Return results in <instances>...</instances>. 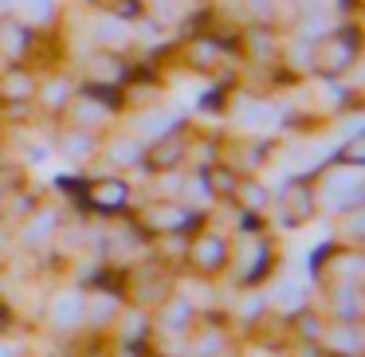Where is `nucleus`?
Listing matches in <instances>:
<instances>
[{
  "label": "nucleus",
  "instance_id": "20e7f679",
  "mask_svg": "<svg viewBox=\"0 0 365 357\" xmlns=\"http://www.w3.org/2000/svg\"><path fill=\"white\" fill-rule=\"evenodd\" d=\"M83 314H87V306H83L79 294H59L51 302V322L56 326H75V322H83Z\"/></svg>",
  "mask_w": 365,
  "mask_h": 357
},
{
  "label": "nucleus",
  "instance_id": "4be33fe9",
  "mask_svg": "<svg viewBox=\"0 0 365 357\" xmlns=\"http://www.w3.org/2000/svg\"><path fill=\"white\" fill-rule=\"evenodd\" d=\"M0 357H12V353H9V349H0Z\"/></svg>",
  "mask_w": 365,
  "mask_h": 357
},
{
  "label": "nucleus",
  "instance_id": "1a4fd4ad",
  "mask_svg": "<svg viewBox=\"0 0 365 357\" xmlns=\"http://www.w3.org/2000/svg\"><path fill=\"white\" fill-rule=\"evenodd\" d=\"M51 232H56V216L48 212V216H40V220H36L32 228L24 232V244H40V239H48V236H51Z\"/></svg>",
  "mask_w": 365,
  "mask_h": 357
},
{
  "label": "nucleus",
  "instance_id": "412c9836",
  "mask_svg": "<svg viewBox=\"0 0 365 357\" xmlns=\"http://www.w3.org/2000/svg\"><path fill=\"white\" fill-rule=\"evenodd\" d=\"M63 95H67V90H63V83H59L56 90H48V103H63Z\"/></svg>",
  "mask_w": 365,
  "mask_h": 357
},
{
  "label": "nucleus",
  "instance_id": "423d86ee",
  "mask_svg": "<svg viewBox=\"0 0 365 357\" xmlns=\"http://www.w3.org/2000/svg\"><path fill=\"white\" fill-rule=\"evenodd\" d=\"M20 9H24V16L32 20V24H48V20L56 16V4H51V0H20Z\"/></svg>",
  "mask_w": 365,
  "mask_h": 357
},
{
  "label": "nucleus",
  "instance_id": "7ed1b4c3",
  "mask_svg": "<svg viewBox=\"0 0 365 357\" xmlns=\"http://www.w3.org/2000/svg\"><path fill=\"white\" fill-rule=\"evenodd\" d=\"M354 205H361V185H357V177L349 173V177H334L330 181V208H354Z\"/></svg>",
  "mask_w": 365,
  "mask_h": 357
},
{
  "label": "nucleus",
  "instance_id": "0eeeda50",
  "mask_svg": "<svg viewBox=\"0 0 365 357\" xmlns=\"http://www.w3.org/2000/svg\"><path fill=\"white\" fill-rule=\"evenodd\" d=\"M197 263H200V267H208V271L220 267V263H224V244H220V239H205V244L197 247Z\"/></svg>",
  "mask_w": 365,
  "mask_h": 357
},
{
  "label": "nucleus",
  "instance_id": "f3484780",
  "mask_svg": "<svg viewBox=\"0 0 365 357\" xmlns=\"http://www.w3.org/2000/svg\"><path fill=\"white\" fill-rule=\"evenodd\" d=\"M338 302H341L338 310H341L346 318H354V314H357V306H354V302H357V299H354V291H338Z\"/></svg>",
  "mask_w": 365,
  "mask_h": 357
},
{
  "label": "nucleus",
  "instance_id": "39448f33",
  "mask_svg": "<svg viewBox=\"0 0 365 357\" xmlns=\"http://www.w3.org/2000/svg\"><path fill=\"white\" fill-rule=\"evenodd\" d=\"M24 48H28V32L20 24H12V20H4L0 24V51L4 56H24Z\"/></svg>",
  "mask_w": 365,
  "mask_h": 357
},
{
  "label": "nucleus",
  "instance_id": "a211bd4d",
  "mask_svg": "<svg viewBox=\"0 0 365 357\" xmlns=\"http://www.w3.org/2000/svg\"><path fill=\"white\" fill-rule=\"evenodd\" d=\"M216 59V48H197V63H212Z\"/></svg>",
  "mask_w": 365,
  "mask_h": 357
},
{
  "label": "nucleus",
  "instance_id": "4468645a",
  "mask_svg": "<svg viewBox=\"0 0 365 357\" xmlns=\"http://www.w3.org/2000/svg\"><path fill=\"white\" fill-rule=\"evenodd\" d=\"M98 36H103L106 43H122V40H126V28H122V24H114V20H106V24L98 28Z\"/></svg>",
  "mask_w": 365,
  "mask_h": 357
},
{
  "label": "nucleus",
  "instance_id": "6ab92c4d",
  "mask_svg": "<svg viewBox=\"0 0 365 357\" xmlns=\"http://www.w3.org/2000/svg\"><path fill=\"white\" fill-rule=\"evenodd\" d=\"M338 346H341V349H349V353H354V349H357V338H354V333H341V338H338Z\"/></svg>",
  "mask_w": 365,
  "mask_h": 357
},
{
  "label": "nucleus",
  "instance_id": "f8f14e48",
  "mask_svg": "<svg viewBox=\"0 0 365 357\" xmlns=\"http://www.w3.org/2000/svg\"><path fill=\"white\" fill-rule=\"evenodd\" d=\"M173 126H177V118H173V114H153L150 122H142V130H145V134H165V130H173Z\"/></svg>",
  "mask_w": 365,
  "mask_h": 357
},
{
  "label": "nucleus",
  "instance_id": "6e6552de",
  "mask_svg": "<svg viewBox=\"0 0 365 357\" xmlns=\"http://www.w3.org/2000/svg\"><path fill=\"white\" fill-rule=\"evenodd\" d=\"M0 95L4 98H28L32 95V79H28V75H9V79L0 83Z\"/></svg>",
  "mask_w": 365,
  "mask_h": 357
},
{
  "label": "nucleus",
  "instance_id": "ddd939ff",
  "mask_svg": "<svg viewBox=\"0 0 365 357\" xmlns=\"http://www.w3.org/2000/svg\"><path fill=\"white\" fill-rule=\"evenodd\" d=\"M287 197H291V216H307V208H310V197H307V189H291Z\"/></svg>",
  "mask_w": 365,
  "mask_h": 357
},
{
  "label": "nucleus",
  "instance_id": "f257e3e1",
  "mask_svg": "<svg viewBox=\"0 0 365 357\" xmlns=\"http://www.w3.org/2000/svg\"><path fill=\"white\" fill-rule=\"evenodd\" d=\"M357 36L354 32H341L338 40H322L318 43V59H314V67L318 71H326V75H334V71H341V67L354 59V51H357Z\"/></svg>",
  "mask_w": 365,
  "mask_h": 357
},
{
  "label": "nucleus",
  "instance_id": "aec40b11",
  "mask_svg": "<svg viewBox=\"0 0 365 357\" xmlns=\"http://www.w3.org/2000/svg\"><path fill=\"white\" fill-rule=\"evenodd\" d=\"M118 157H122V161H138L134 145H118Z\"/></svg>",
  "mask_w": 365,
  "mask_h": 357
},
{
  "label": "nucleus",
  "instance_id": "9d476101",
  "mask_svg": "<svg viewBox=\"0 0 365 357\" xmlns=\"http://www.w3.org/2000/svg\"><path fill=\"white\" fill-rule=\"evenodd\" d=\"M181 157V145H173V142H165V145H158V153H150V165H158V169H165V165H173V161Z\"/></svg>",
  "mask_w": 365,
  "mask_h": 357
},
{
  "label": "nucleus",
  "instance_id": "f03ea898",
  "mask_svg": "<svg viewBox=\"0 0 365 357\" xmlns=\"http://www.w3.org/2000/svg\"><path fill=\"white\" fill-rule=\"evenodd\" d=\"M87 200L95 208H103V212H114V208L126 205V185L122 181H98V185H91Z\"/></svg>",
  "mask_w": 365,
  "mask_h": 357
},
{
  "label": "nucleus",
  "instance_id": "2eb2a0df",
  "mask_svg": "<svg viewBox=\"0 0 365 357\" xmlns=\"http://www.w3.org/2000/svg\"><path fill=\"white\" fill-rule=\"evenodd\" d=\"M67 153H71V157H87V153H91V138H67Z\"/></svg>",
  "mask_w": 365,
  "mask_h": 357
},
{
  "label": "nucleus",
  "instance_id": "dca6fc26",
  "mask_svg": "<svg viewBox=\"0 0 365 357\" xmlns=\"http://www.w3.org/2000/svg\"><path fill=\"white\" fill-rule=\"evenodd\" d=\"M165 322L169 326H185V322H189V302H177V306L165 314Z\"/></svg>",
  "mask_w": 365,
  "mask_h": 357
},
{
  "label": "nucleus",
  "instance_id": "9b49d317",
  "mask_svg": "<svg viewBox=\"0 0 365 357\" xmlns=\"http://www.w3.org/2000/svg\"><path fill=\"white\" fill-rule=\"evenodd\" d=\"M275 302H283V310H299L302 302H307V294H302L299 286H279V291H275Z\"/></svg>",
  "mask_w": 365,
  "mask_h": 357
}]
</instances>
